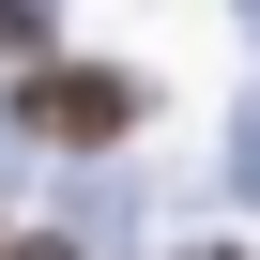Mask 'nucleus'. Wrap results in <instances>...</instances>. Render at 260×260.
<instances>
[{"label": "nucleus", "instance_id": "7ed1b4c3", "mask_svg": "<svg viewBox=\"0 0 260 260\" xmlns=\"http://www.w3.org/2000/svg\"><path fill=\"white\" fill-rule=\"evenodd\" d=\"M0 260H77V245H61V230H16V245H0Z\"/></svg>", "mask_w": 260, "mask_h": 260}, {"label": "nucleus", "instance_id": "20e7f679", "mask_svg": "<svg viewBox=\"0 0 260 260\" xmlns=\"http://www.w3.org/2000/svg\"><path fill=\"white\" fill-rule=\"evenodd\" d=\"M199 260H230V245H199Z\"/></svg>", "mask_w": 260, "mask_h": 260}, {"label": "nucleus", "instance_id": "f257e3e1", "mask_svg": "<svg viewBox=\"0 0 260 260\" xmlns=\"http://www.w3.org/2000/svg\"><path fill=\"white\" fill-rule=\"evenodd\" d=\"M16 122L61 138V153H92V138L138 122V77H107V61H31V77H16Z\"/></svg>", "mask_w": 260, "mask_h": 260}, {"label": "nucleus", "instance_id": "f03ea898", "mask_svg": "<svg viewBox=\"0 0 260 260\" xmlns=\"http://www.w3.org/2000/svg\"><path fill=\"white\" fill-rule=\"evenodd\" d=\"M0 46H46V0H0Z\"/></svg>", "mask_w": 260, "mask_h": 260}]
</instances>
